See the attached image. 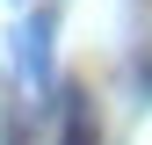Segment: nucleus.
Here are the masks:
<instances>
[{
	"mask_svg": "<svg viewBox=\"0 0 152 145\" xmlns=\"http://www.w3.org/2000/svg\"><path fill=\"white\" fill-rule=\"evenodd\" d=\"M58 145H102V116H94V102L80 87H65V131H58Z\"/></svg>",
	"mask_w": 152,
	"mask_h": 145,
	"instance_id": "obj_1",
	"label": "nucleus"
},
{
	"mask_svg": "<svg viewBox=\"0 0 152 145\" xmlns=\"http://www.w3.org/2000/svg\"><path fill=\"white\" fill-rule=\"evenodd\" d=\"M44 65H51V22L36 15V22H29V72H36V80H44Z\"/></svg>",
	"mask_w": 152,
	"mask_h": 145,
	"instance_id": "obj_2",
	"label": "nucleus"
}]
</instances>
